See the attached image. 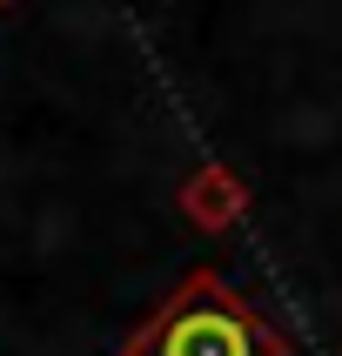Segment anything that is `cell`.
I'll list each match as a JSON object with an SVG mask.
<instances>
[{"label":"cell","mask_w":342,"mask_h":356,"mask_svg":"<svg viewBox=\"0 0 342 356\" xmlns=\"http://www.w3.org/2000/svg\"><path fill=\"white\" fill-rule=\"evenodd\" d=\"M241 202H248V188H241L228 168H201V175L181 188V209H188L201 229H221V222H235V216H241Z\"/></svg>","instance_id":"2"},{"label":"cell","mask_w":342,"mask_h":356,"mask_svg":"<svg viewBox=\"0 0 342 356\" xmlns=\"http://www.w3.org/2000/svg\"><path fill=\"white\" fill-rule=\"evenodd\" d=\"M121 356H296L255 302L215 269H188L155 316L121 343Z\"/></svg>","instance_id":"1"}]
</instances>
